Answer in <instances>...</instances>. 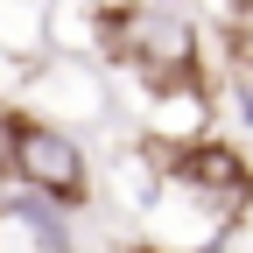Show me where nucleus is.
I'll use <instances>...</instances> for the list:
<instances>
[{"label":"nucleus","instance_id":"1","mask_svg":"<svg viewBox=\"0 0 253 253\" xmlns=\"http://www.w3.org/2000/svg\"><path fill=\"white\" fill-rule=\"evenodd\" d=\"M91 36L106 63L134 71L148 91H183V99L211 106V63H204V28L190 21L176 0H106L91 7Z\"/></svg>","mask_w":253,"mask_h":253},{"label":"nucleus","instance_id":"2","mask_svg":"<svg viewBox=\"0 0 253 253\" xmlns=\"http://www.w3.org/2000/svg\"><path fill=\"white\" fill-rule=\"evenodd\" d=\"M0 176H7L14 190H28V197L56 204L63 218L91 211V197H99L91 148L63 120H49L36 106H0Z\"/></svg>","mask_w":253,"mask_h":253},{"label":"nucleus","instance_id":"3","mask_svg":"<svg viewBox=\"0 0 253 253\" xmlns=\"http://www.w3.org/2000/svg\"><path fill=\"white\" fill-rule=\"evenodd\" d=\"M169 183L183 190L190 204H197L218 232H232L246 204H253V169H246V155L232 141H218V134H190L169 148Z\"/></svg>","mask_w":253,"mask_h":253},{"label":"nucleus","instance_id":"4","mask_svg":"<svg viewBox=\"0 0 253 253\" xmlns=\"http://www.w3.org/2000/svg\"><path fill=\"white\" fill-rule=\"evenodd\" d=\"M0 232H14L21 253H78L71 218L56 204H42V197H28V190H7V197H0Z\"/></svg>","mask_w":253,"mask_h":253},{"label":"nucleus","instance_id":"5","mask_svg":"<svg viewBox=\"0 0 253 253\" xmlns=\"http://www.w3.org/2000/svg\"><path fill=\"white\" fill-rule=\"evenodd\" d=\"M225 14H232V28H246V36H253V0H225Z\"/></svg>","mask_w":253,"mask_h":253},{"label":"nucleus","instance_id":"6","mask_svg":"<svg viewBox=\"0 0 253 253\" xmlns=\"http://www.w3.org/2000/svg\"><path fill=\"white\" fill-rule=\"evenodd\" d=\"M120 253H183V246H162V239H126Z\"/></svg>","mask_w":253,"mask_h":253}]
</instances>
